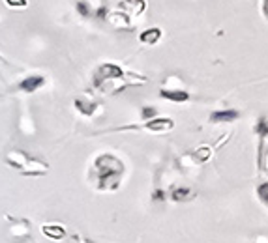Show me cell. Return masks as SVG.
<instances>
[{
	"mask_svg": "<svg viewBox=\"0 0 268 243\" xmlns=\"http://www.w3.org/2000/svg\"><path fill=\"white\" fill-rule=\"evenodd\" d=\"M122 176H124V163L113 153H103L94 161V178L98 187L103 191L117 189Z\"/></svg>",
	"mask_w": 268,
	"mask_h": 243,
	"instance_id": "obj_1",
	"label": "cell"
},
{
	"mask_svg": "<svg viewBox=\"0 0 268 243\" xmlns=\"http://www.w3.org/2000/svg\"><path fill=\"white\" fill-rule=\"evenodd\" d=\"M124 77V71L122 67L117 66V64H101V66L96 67L92 75V84L96 88H100L101 84L109 83V81H118Z\"/></svg>",
	"mask_w": 268,
	"mask_h": 243,
	"instance_id": "obj_2",
	"label": "cell"
},
{
	"mask_svg": "<svg viewBox=\"0 0 268 243\" xmlns=\"http://www.w3.org/2000/svg\"><path fill=\"white\" fill-rule=\"evenodd\" d=\"M47 170H49V165H47V163L28 157V161L25 163V167L21 168L19 172H23L25 176H43V174H47Z\"/></svg>",
	"mask_w": 268,
	"mask_h": 243,
	"instance_id": "obj_3",
	"label": "cell"
},
{
	"mask_svg": "<svg viewBox=\"0 0 268 243\" xmlns=\"http://www.w3.org/2000/svg\"><path fill=\"white\" fill-rule=\"evenodd\" d=\"M175 127V122L171 118H152L148 124H144V129L154 131V133H167Z\"/></svg>",
	"mask_w": 268,
	"mask_h": 243,
	"instance_id": "obj_4",
	"label": "cell"
},
{
	"mask_svg": "<svg viewBox=\"0 0 268 243\" xmlns=\"http://www.w3.org/2000/svg\"><path fill=\"white\" fill-rule=\"evenodd\" d=\"M43 84H45V77L43 75H30L19 83V90H23L26 94H32L38 88H42Z\"/></svg>",
	"mask_w": 268,
	"mask_h": 243,
	"instance_id": "obj_5",
	"label": "cell"
},
{
	"mask_svg": "<svg viewBox=\"0 0 268 243\" xmlns=\"http://www.w3.org/2000/svg\"><path fill=\"white\" fill-rule=\"evenodd\" d=\"M236 118H240V112H238V110L225 109V110H216V112H212L210 122H214V124H231V122H235Z\"/></svg>",
	"mask_w": 268,
	"mask_h": 243,
	"instance_id": "obj_6",
	"label": "cell"
},
{
	"mask_svg": "<svg viewBox=\"0 0 268 243\" xmlns=\"http://www.w3.org/2000/svg\"><path fill=\"white\" fill-rule=\"evenodd\" d=\"M9 236L13 238V240H25L30 236V225H28V221H23V219H17V223H13L11 227H9Z\"/></svg>",
	"mask_w": 268,
	"mask_h": 243,
	"instance_id": "obj_7",
	"label": "cell"
},
{
	"mask_svg": "<svg viewBox=\"0 0 268 243\" xmlns=\"http://www.w3.org/2000/svg\"><path fill=\"white\" fill-rule=\"evenodd\" d=\"M6 161H8L13 168L21 170V168L25 167L26 161H28V155H26L25 151H21V150H11V151H8V153H6Z\"/></svg>",
	"mask_w": 268,
	"mask_h": 243,
	"instance_id": "obj_8",
	"label": "cell"
},
{
	"mask_svg": "<svg viewBox=\"0 0 268 243\" xmlns=\"http://www.w3.org/2000/svg\"><path fill=\"white\" fill-rule=\"evenodd\" d=\"M159 96L163 97V99H169V101H175V103H182V101H188L190 99V94L188 92H182V90H169V88H163Z\"/></svg>",
	"mask_w": 268,
	"mask_h": 243,
	"instance_id": "obj_9",
	"label": "cell"
},
{
	"mask_svg": "<svg viewBox=\"0 0 268 243\" xmlns=\"http://www.w3.org/2000/svg\"><path fill=\"white\" fill-rule=\"evenodd\" d=\"M42 234L51 238V240H62L66 236V228L62 227V225H43Z\"/></svg>",
	"mask_w": 268,
	"mask_h": 243,
	"instance_id": "obj_10",
	"label": "cell"
},
{
	"mask_svg": "<svg viewBox=\"0 0 268 243\" xmlns=\"http://www.w3.org/2000/svg\"><path fill=\"white\" fill-rule=\"evenodd\" d=\"M159 38H161V30H159V28H146V30L141 32V36H139L141 43H144V45H154V43L159 42Z\"/></svg>",
	"mask_w": 268,
	"mask_h": 243,
	"instance_id": "obj_11",
	"label": "cell"
},
{
	"mask_svg": "<svg viewBox=\"0 0 268 243\" xmlns=\"http://www.w3.org/2000/svg\"><path fill=\"white\" fill-rule=\"evenodd\" d=\"M75 109L79 110L81 114H84V116H92L94 110H96V105L90 103V101L83 99V97H79V99H75Z\"/></svg>",
	"mask_w": 268,
	"mask_h": 243,
	"instance_id": "obj_12",
	"label": "cell"
},
{
	"mask_svg": "<svg viewBox=\"0 0 268 243\" xmlns=\"http://www.w3.org/2000/svg\"><path fill=\"white\" fill-rule=\"evenodd\" d=\"M192 194L193 191L190 187H175V189L171 191V198L175 202H182V200H188Z\"/></svg>",
	"mask_w": 268,
	"mask_h": 243,
	"instance_id": "obj_13",
	"label": "cell"
},
{
	"mask_svg": "<svg viewBox=\"0 0 268 243\" xmlns=\"http://www.w3.org/2000/svg\"><path fill=\"white\" fill-rule=\"evenodd\" d=\"M124 9H130L134 15H137V13H141L142 9H144V0H124L122 4H120Z\"/></svg>",
	"mask_w": 268,
	"mask_h": 243,
	"instance_id": "obj_14",
	"label": "cell"
},
{
	"mask_svg": "<svg viewBox=\"0 0 268 243\" xmlns=\"http://www.w3.org/2000/svg\"><path fill=\"white\" fill-rule=\"evenodd\" d=\"M255 133L261 137V141L268 137V118L267 116H261L259 120L255 122Z\"/></svg>",
	"mask_w": 268,
	"mask_h": 243,
	"instance_id": "obj_15",
	"label": "cell"
},
{
	"mask_svg": "<svg viewBox=\"0 0 268 243\" xmlns=\"http://www.w3.org/2000/svg\"><path fill=\"white\" fill-rule=\"evenodd\" d=\"M259 167L268 172V146H261L259 148Z\"/></svg>",
	"mask_w": 268,
	"mask_h": 243,
	"instance_id": "obj_16",
	"label": "cell"
},
{
	"mask_svg": "<svg viewBox=\"0 0 268 243\" xmlns=\"http://www.w3.org/2000/svg\"><path fill=\"white\" fill-rule=\"evenodd\" d=\"M75 8H77V13L81 17H90V6H88V2H84V0H79L75 4Z\"/></svg>",
	"mask_w": 268,
	"mask_h": 243,
	"instance_id": "obj_17",
	"label": "cell"
},
{
	"mask_svg": "<svg viewBox=\"0 0 268 243\" xmlns=\"http://www.w3.org/2000/svg\"><path fill=\"white\" fill-rule=\"evenodd\" d=\"M210 155H212V150H210V148H199V150L193 153V157L197 161H208Z\"/></svg>",
	"mask_w": 268,
	"mask_h": 243,
	"instance_id": "obj_18",
	"label": "cell"
},
{
	"mask_svg": "<svg viewBox=\"0 0 268 243\" xmlns=\"http://www.w3.org/2000/svg\"><path fill=\"white\" fill-rule=\"evenodd\" d=\"M257 196L261 198V202L268 204V182H265V184H261L257 187Z\"/></svg>",
	"mask_w": 268,
	"mask_h": 243,
	"instance_id": "obj_19",
	"label": "cell"
},
{
	"mask_svg": "<svg viewBox=\"0 0 268 243\" xmlns=\"http://www.w3.org/2000/svg\"><path fill=\"white\" fill-rule=\"evenodd\" d=\"M141 116H142V120H152V118L156 116V109L154 107H142V110H141Z\"/></svg>",
	"mask_w": 268,
	"mask_h": 243,
	"instance_id": "obj_20",
	"label": "cell"
},
{
	"mask_svg": "<svg viewBox=\"0 0 268 243\" xmlns=\"http://www.w3.org/2000/svg\"><path fill=\"white\" fill-rule=\"evenodd\" d=\"M11 8H26V0H6Z\"/></svg>",
	"mask_w": 268,
	"mask_h": 243,
	"instance_id": "obj_21",
	"label": "cell"
},
{
	"mask_svg": "<svg viewBox=\"0 0 268 243\" xmlns=\"http://www.w3.org/2000/svg\"><path fill=\"white\" fill-rule=\"evenodd\" d=\"M163 196H165L163 191H156V193L152 194V198H154V200H163Z\"/></svg>",
	"mask_w": 268,
	"mask_h": 243,
	"instance_id": "obj_22",
	"label": "cell"
},
{
	"mask_svg": "<svg viewBox=\"0 0 268 243\" xmlns=\"http://www.w3.org/2000/svg\"><path fill=\"white\" fill-rule=\"evenodd\" d=\"M105 13H107V9H105V8L98 9V17H100V19H105Z\"/></svg>",
	"mask_w": 268,
	"mask_h": 243,
	"instance_id": "obj_23",
	"label": "cell"
},
{
	"mask_svg": "<svg viewBox=\"0 0 268 243\" xmlns=\"http://www.w3.org/2000/svg\"><path fill=\"white\" fill-rule=\"evenodd\" d=\"M263 11H265V17L268 19V0H265V6H263Z\"/></svg>",
	"mask_w": 268,
	"mask_h": 243,
	"instance_id": "obj_24",
	"label": "cell"
},
{
	"mask_svg": "<svg viewBox=\"0 0 268 243\" xmlns=\"http://www.w3.org/2000/svg\"><path fill=\"white\" fill-rule=\"evenodd\" d=\"M77 243H92V242H88V240H83V238H77Z\"/></svg>",
	"mask_w": 268,
	"mask_h": 243,
	"instance_id": "obj_25",
	"label": "cell"
}]
</instances>
